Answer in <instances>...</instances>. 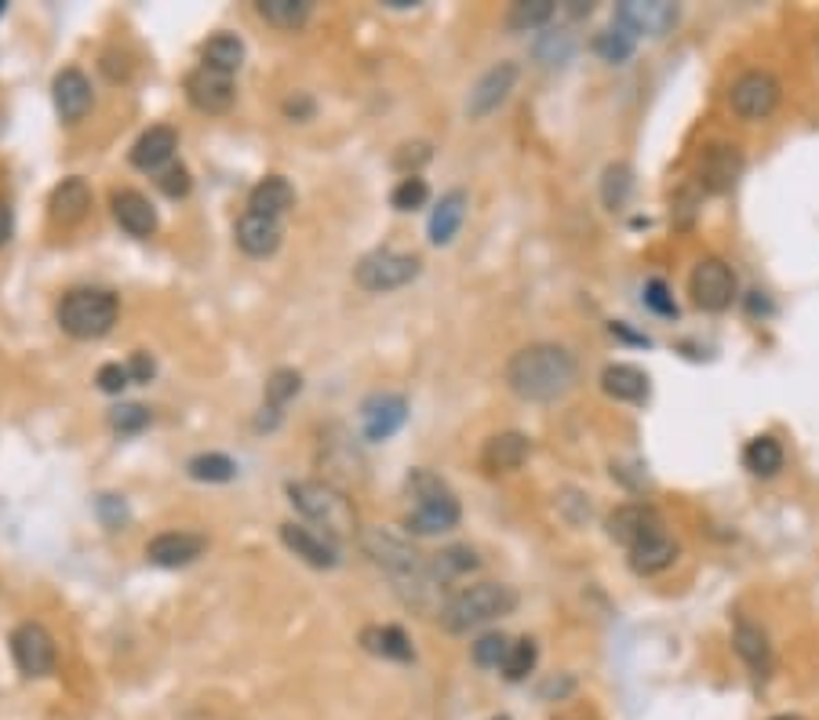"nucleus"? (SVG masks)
<instances>
[{"mask_svg": "<svg viewBox=\"0 0 819 720\" xmlns=\"http://www.w3.org/2000/svg\"><path fill=\"white\" fill-rule=\"evenodd\" d=\"M299 390H303V375L292 372V368H277L266 379V404L270 408H284Z\"/></svg>", "mask_w": 819, "mask_h": 720, "instance_id": "a19ab883", "label": "nucleus"}, {"mask_svg": "<svg viewBox=\"0 0 819 720\" xmlns=\"http://www.w3.org/2000/svg\"><path fill=\"white\" fill-rule=\"evenodd\" d=\"M579 379V364L565 346L554 342H536V346L517 350L507 364V386L521 400L532 404H550L561 400Z\"/></svg>", "mask_w": 819, "mask_h": 720, "instance_id": "f257e3e1", "label": "nucleus"}, {"mask_svg": "<svg viewBox=\"0 0 819 720\" xmlns=\"http://www.w3.org/2000/svg\"><path fill=\"white\" fill-rule=\"evenodd\" d=\"M310 11V0H259V15L277 30H299Z\"/></svg>", "mask_w": 819, "mask_h": 720, "instance_id": "72a5a7b5", "label": "nucleus"}, {"mask_svg": "<svg viewBox=\"0 0 819 720\" xmlns=\"http://www.w3.org/2000/svg\"><path fill=\"white\" fill-rule=\"evenodd\" d=\"M288 499L306 521L325 528V535H332V539H350L357 532L354 502L332 480H295V484H288Z\"/></svg>", "mask_w": 819, "mask_h": 720, "instance_id": "f03ea898", "label": "nucleus"}, {"mask_svg": "<svg viewBox=\"0 0 819 720\" xmlns=\"http://www.w3.org/2000/svg\"><path fill=\"white\" fill-rule=\"evenodd\" d=\"M663 532V521L652 506H641V502H630V506H619L608 513V539L634 550L637 542H645L648 535Z\"/></svg>", "mask_w": 819, "mask_h": 720, "instance_id": "dca6fc26", "label": "nucleus"}, {"mask_svg": "<svg viewBox=\"0 0 819 720\" xmlns=\"http://www.w3.org/2000/svg\"><path fill=\"white\" fill-rule=\"evenodd\" d=\"M153 422V415H150V408H143V404H117V408H110V426L117 430V433H143L146 426Z\"/></svg>", "mask_w": 819, "mask_h": 720, "instance_id": "37998d69", "label": "nucleus"}, {"mask_svg": "<svg viewBox=\"0 0 819 720\" xmlns=\"http://www.w3.org/2000/svg\"><path fill=\"white\" fill-rule=\"evenodd\" d=\"M426 201H430V186H426V179H419V175L401 179L390 193V204L397 212H416V208H423Z\"/></svg>", "mask_w": 819, "mask_h": 720, "instance_id": "79ce46f5", "label": "nucleus"}, {"mask_svg": "<svg viewBox=\"0 0 819 720\" xmlns=\"http://www.w3.org/2000/svg\"><path fill=\"white\" fill-rule=\"evenodd\" d=\"M234 95H237L234 77L212 70V66H197V70L186 77V99L193 102V110H201V113H226L234 106Z\"/></svg>", "mask_w": 819, "mask_h": 720, "instance_id": "f8f14e48", "label": "nucleus"}, {"mask_svg": "<svg viewBox=\"0 0 819 720\" xmlns=\"http://www.w3.org/2000/svg\"><path fill=\"white\" fill-rule=\"evenodd\" d=\"M550 19H554V0H521V4L510 8L507 26L517 33H528V30L546 26Z\"/></svg>", "mask_w": 819, "mask_h": 720, "instance_id": "f704fd0d", "label": "nucleus"}, {"mask_svg": "<svg viewBox=\"0 0 819 720\" xmlns=\"http://www.w3.org/2000/svg\"><path fill=\"white\" fill-rule=\"evenodd\" d=\"M492 720H510V717H492Z\"/></svg>", "mask_w": 819, "mask_h": 720, "instance_id": "bf43d9fd", "label": "nucleus"}, {"mask_svg": "<svg viewBox=\"0 0 819 720\" xmlns=\"http://www.w3.org/2000/svg\"><path fill=\"white\" fill-rule=\"evenodd\" d=\"M52 99H55V113H59L66 124L84 121L91 102H95V95H91V80L77 70V66H70V70H62L52 80Z\"/></svg>", "mask_w": 819, "mask_h": 720, "instance_id": "f3484780", "label": "nucleus"}, {"mask_svg": "<svg viewBox=\"0 0 819 720\" xmlns=\"http://www.w3.org/2000/svg\"><path fill=\"white\" fill-rule=\"evenodd\" d=\"M4 8H8V4H4V0H0V15H4Z\"/></svg>", "mask_w": 819, "mask_h": 720, "instance_id": "13d9d810", "label": "nucleus"}, {"mask_svg": "<svg viewBox=\"0 0 819 720\" xmlns=\"http://www.w3.org/2000/svg\"><path fill=\"white\" fill-rule=\"evenodd\" d=\"M772 720H798V717H772Z\"/></svg>", "mask_w": 819, "mask_h": 720, "instance_id": "4d7b16f0", "label": "nucleus"}, {"mask_svg": "<svg viewBox=\"0 0 819 720\" xmlns=\"http://www.w3.org/2000/svg\"><path fill=\"white\" fill-rule=\"evenodd\" d=\"M616 26L634 37H663L678 26V4L670 0H627L616 8Z\"/></svg>", "mask_w": 819, "mask_h": 720, "instance_id": "9d476101", "label": "nucleus"}, {"mask_svg": "<svg viewBox=\"0 0 819 720\" xmlns=\"http://www.w3.org/2000/svg\"><path fill=\"white\" fill-rule=\"evenodd\" d=\"M179 150V135L168 124H153L150 132H143L132 146V164L139 171H161L172 164V157Z\"/></svg>", "mask_w": 819, "mask_h": 720, "instance_id": "6ab92c4d", "label": "nucleus"}, {"mask_svg": "<svg viewBox=\"0 0 819 720\" xmlns=\"http://www.w3.org/2000/svg\"><path fill=\"white\" fill-rule=\"evenodd\" d=\"M743 466L754 477H776L783 470V448L776 437H769V433H761L743 448Z\"/></svg>", "mask_w": 819, "mask_h": 720, "instance_id": "2f4dec72", "label": "nucleus"}, {"mask_svg": "<svg viewBox=\"0 0 819 720\" xmlns=\"http://www.w3.org/2000/svg\"><path fill=\"white\" fill-rule=\"evenodd\" d=\"M11 240V204L0 197V248Z\"/></svg>", "mask_w": 819, "mask_h": 720, "instance_id": "5fc2aeb1", "label": "nucleus"}, {"mask_svg": "<svg viewBox=\"0 0 819 720\" xmlns=\"http://www.w3.org/2000/svg\"><path fill=\"white\" fill-rule=\"evenodd\" d=\"M281 542L288 546L295 557H303L310 568H335L339 564V546L332 535L306 528V524H281Z\"/></svg>", "mask_w": 819, "mask_h": 720, "instance_id": "2eb2a0df", "label": "nucleus"}, {"mask_svg": "<svg viewBox=\"0 0 819 720\" xmlns=\"http://www.w3.org/2000/svg\"><path fill=\"white\" fill-rule=\"evenodd\" d=\"M674 557H678L674 539H670L667 532H656L630 550V568L637 571V575H659V571H667L670 564H674Z\"/></svg>", "mask_w": 819, "mask_h": 720, "instance_id": "cd10ccee", "label": "nucleus"}, {"mask_svg": "<svg viewBox=\"0 0 819 720\" xmlns=\"http://www.w3.org/2000/svg\"><path fill=\"white\" fill-rule=\"evenodd\" d=\"M634 33H627L623 26H608L605 33H598V41H594V52L601 55L605 62H627L630 55H634Z\"/></svg>", "mask_w": 819, "mask_h": 720, "instance_id": "58836bf2", "label": "nucleus"}, {"mask_svg": "<svg viewBox=\"0 0 819 720\" xmlns=\"http://www.w3.org/2000/svg\"><path fill=\"white\" fill-rule=\"evenodd\" d=\"M11 655H15L22 677H52L55 662H59V648H55V637L41 622H22L11 633Z\"/></svg>", "mask_w": 819, "mask_h": 720, "instance_id": "0eeeda50", "label": "nucleus"}, {"mask_svg": "<svg viewBox=\"0 0 819 720\" xmlns=\"http://www.w3.org/2000/svg\"><path fill=\"white\" fill-rule=\"evenodd\" d=\"M314 110H317L314 99L303 95V91H295L292 99H284V117H292V121H310Z\"/></svg>", "mask_w": 819, "mask_h": 720, "instance_id": "603ef678", "label": "nucleus"}, {"mask_svg": "<svg viewBox=\"0 0 819 720\" xmlns=\"http://www.w3.org/2000/svg\"><path fill=\"white\" fill-rule=\"evenodd\" d=\"M514 80H517V66L514 62H496L492 70H485L481 80L474 84L470 99H466V113H470V121H481L488 113H496L499 106L507 102V95L514 91Z\"/></svg>", "mask_w": 819, "mask_h": 720, "instance_id": "ddd939ff", "label": "nucleus"}, {"mask_svg": "<svg viewBox=\"0 0 819 720\" xmlns=\"http://www.w3.org/2000/svg\"><path fill=\"white\" fill-rule=\"evenodd\" d=\"M430 157H434L430 153V142H405L401 150L394 153V168L405 171V179H412L416 168H423Z\"/></svg>", "mask_w": 819, "mask_h": 720, "instance_id": "a18cd8bd", "label": "nucleus"}, {"mask_svg": "<svg viewBox=\"0 0 819 720\" xmlns=\"http://www.w3.org/2000/svg\"><path fill=\"white\" fill-rule=\"evenodd\" d=\"M568 11H572V15H590V4H583V0H572V8H568Z\"/></svg>", "mask_w": 819, "mask_h": 720, "instance_id": "6e6d98bb", "label": "nucleus"}, {"mask_svg": "<svg viewBox=\"0 0 819 720\" xmlns=\"http://www.w3.org/2000/svg\"><path fill=\"white\" fill-rule=\"evenodd\" d=\"M689 295L699 310L721 313L736 299V273L728 270L721 259H699L689 277Z\"/></svg>", "mask_w": 819, "mask_h": 720, "instance_id": "6e6552de", "label": "nucleus"}, {"mask_svg": "<svg viewBox=\"0 0 819 720\" xmlns=\"http://www.w3.org/2000/svg\"><path fill=\"white\" fill-rule=\"evenodd\" d=\"M292 204H295V190L284 175H266L252 193H248V212L266 215V219H281Z\"/></svg>", "mask_w": 819, "mask_h": 720, "instance_id": "a878e982", "label": "nucleus"}, {"mask_svg": "<svg viewBox=\"0 0 819 720\" xmlns=\"http://www.w3.org/2000/svg\"><path fill=\"white\" fill-rule=\"evenodd\" d=\"M739 171H743V153H739V146H728V142L710 146L699 160V182H703V190H710V193L732 190Z\"/></svg>", "mask_w": 819, "mask_h": 720, "instance_id": "a211bd4d", "label": "nucleus"}, {"mask_svg": "<svg viewBox=\"0 0 819 720\" xmlns=\"http://www.w3.org/2000/svg\"><path fill=\"white\" fill-rule=\"evenodd\" d=\"M408 419V400L401 393H375L361 404V430L368 441H390Z\"/></svg>", "mask_w": 819, "mask_h": 720, "instance_id": "4468645a", "label": "nucleus"}, {"mask_svg": "<svg viewBox=\"0 0 819 720\" xmlns=\"http://www.w3.org/2000/svg\"><path fill=\"white\" fill-rule=\"evenodd\" d=\"M277 422H281V408L263 404V411H259V419H255V430H273Z\"/></svg>", "mask_w": 819, "mask_h": 720, "instance_id": "864d4df0", "label": "nucleus"}, {"mask_svg": "<svg viewBox=\"0 0 819 720\" xmlns=\"http://www.w3.org/2000/svg\"><path fill=\"white\" fill-rule=\"evenodd\" d=\"M157 186H161L164 197L179 201V197H186L193 182H190V171L182 168V164H168V168L161 171V179H157Z\"/></svg>", "mask_w": 819, "mask_h": 720, "instance_id": "de8ad7c7", "label": "nucleus"}, {"mask_svg": "<svg viewBox=\"0 0 819 720\" xmlns=\"http://www.w3.org/2000/svg\"><path fill=\"white\" fill-rule=\"evenodd\" d=\"M536 659H539L536 640H528V637L514 640L510 651H507V662H503V677L507 681H525L528 673L536 670Z\"/></svg>", "mask_w": 819, "mask_h": 720, "instance_id": "4c0bfd02", "label": "nucleus"}, {"mask_svg": "<svg viewBox=\"0 0 819 720\" xmlns=\"http://www.w3.org/2000/svg\"><path fill=\"white\" fill-rule=\"evenodd\" d=\"M601 390L612 400H627V404H641L648 397V375L634 364H608L601 372Z\"/></svg>", "mask_w": 819, "mask_h": 720, "instance_id": "bb28decb", "label": "nucleus"}, {"mask_svg": "<svg viewBox=\"0 0 819 720\" xmlns=\"http://www.w3.org/2000/svg\"><path fill=\"white\" fill-rule=\"evenodd\" d=\"M128 375H132V382H150L153 375H157V361L150 357L146 350H139V353H132V361H128Z\"/></svg>", "mask_w": 819, "mask_h": 720, "instance_id": "3c124183", "label": "nucleus"}, {"mask_svg": "<svg viewBox=\"0 0 819 720\" xmlns=\"http://www.w3.org/2000/svg\"><path fill=\"white\" fill-rule=\"evenodd\" d=\"M572 48H576V44H572V37H568V33H561V30H557V33H546V37L539 41L536 55H539V59H543L546 66H561V62H568V59H572Z\"/></svg>", "mask_w": 819, "mask_h": 720, "instance_id": "c03bdc74", "label": "nucleus"}, {"mask_svg": "<svg viewBox=\"0 0 819 720\" xmlns=\"http://www.w3.org/2000/svg\"><path fill=\"white\" fill-rule=\"evenodd\" d=\"M532 452V444L525 433H496V437H488L485 452H481V466L488 473H510V470H521Z\"/></svg>", "mask_w": 819, "mask_h": 720, "instance_id": "4be33fe9", "label": "nucleus"}, {"mask_svg": "<svg viewBox=\"0 0 819 720\" xmlns=\"http://www.w3.org/2000/svg\"><path fill=\"white\" fill-rule=\"evenodd\" d=\"M634 190V171L627 164H608L605 168V179H601V201H605V208H623Z\"/></svg>", "mask_w": 819, "mask_h": 720, "instance_id": "c9c22d12", "label": "nucleus"}, {"mask_svg": "<svg viewBox=\"0 0 819 720\" xmlns=\"http://www.w3.org/2000/svg\"><path fill=\"white\" fill-rule=\"evenodd\" d=\"M481 560H477V553L470 550V546H448V550H441L437 560L430 564V571H434V579H452V575H466V571H474Z\"/></svg>", "mask_w": 819, "mask_h": 720, "instance_id": "e433bc0d", "label": "nucleus"}, {"mask_svg": "<svg viewBox=\"0 0 819 720\" xmlns=\"http://www.w3.org/2000/svg\"><path fill=\"white\" fill-rule=\"evenodd\" d=\"M237 248L255 259L273 255L281 248V219H266V215L255 212L241 215V222H237Z\"/></svg>", "mask_w": 819, "mask_h": 720, "instance_id": "5701e85b", "label": "nucleus"}, {"mask_svg": "<svg viewBox=\"0 0 819 720\" xmlns=\"http://www.w3.org/2000/svg\"><path fill=\"white\" fill-rule=\"evenodd\" d=\"M204 546H208V542H204L201 535L164 532V535H157L150 546H146V557H150V564H157V568H186L204 553Z\"/></svg>", "mask_w": 819, "mask_h": 720, "instance_id": "aec40b11", "label": "nucleus"}, {"mask_svg": "<svg viewBox=\"0 0 819 720\" xmlns=\"http://www.w3.org/2000/svg\"><path fill=\"white\" fill-rule=\"evenodd\" d=\"M121 302L106 288H73L59 302V328L73 339H102L117 324Z\"/></svg>", "mask_w": 819, "mask_h": 720, "instance_id": "39448f33", "label": "nucleus"}, {"mask_svg": "<svg viewBox=\"0 0 819 720\" xmlns=\"http://www.w3.org/2000/svg\"><path fill=\"white\" fill-rule=\"evenodd\" d=\"M99 517H102L106 528L117 532V528L128 524V506H124L121 495H99Z\"/></svg>", "mask_w": 819, "mask_h": 720, "instance_id": "8fccbe9b", "label": "nucleus"}, {"mask_svg": "<svg viewBox=\"0 0 819 720\" xmlns=\"http://www.w3.org/2000/svg\"><path fill=\"white\" fill-rule=\"evenodd\" d=\"M510 644H514V640H507L503 633H485L481 640H474V648H470L474 651V662L481 670H503Z\"/></svg>", "mask_w": 819, "mask_h": 720, "instance_id": "ea45409f", "label": "nucleus"}, {"mask_svg": "<svg viewBox=\"0 0 819 720\" xmlns=\"http://www.w3.org/2000/svg\"><path fill=\"white\" fill-rule=\"evenodd\" d=\"M645 306L659 317H678V302L663 281H648L645 284Z\"/></svg>", "mask_w": 819, "mask_h": 720, "instance_id": "49530a36", "label": "nucleus"}, {"mask_svg": "<svg viewBox=\"0 0 819 720\" xmlns=\"http://www.w3.org/2000/svg\"><path fill=\"white\" fill-rule=\"evenodd\" d=\"M364 550H368L375 564L394 571L397 579H412V575H419V571H426L423 557H419L412 546H408L405 539H397V535H390V532H383V528L364 532Z\"/></svg>", "mask_w": 819, "mask_h": 720, "instance_id": "9b49d317", "label": "nucleus"}, {"mask_svg": "<svg viewBox=\"0 0 819 720\" xmlns=\"http://www.w3.org/2000/svg\"><path fill=\"white\" fill-rule=\"evenodd\" d=\"M110 204H113V219L121 222V230H128L132 237L157 233V212L139 190H117L110 197Z\"/></svg>", "mask_w": 819, "mask_h": 720, "instance_id": "412c9836", "label": "nucleus"}, {"mask_svg": "<svg viewBox=\"0 0 819 720\" xmlns=\"http://www.w3.org/2000/svg\"><path fill=\"white\" fill-rule=\"evenodd\" d=\"M361 644L364 651H372V655H379V659H390V662L416 659L412 640H408L401 626H368V630H361Z\"/></svg>", "mask_w": 819, "mask_h": 720, "instance_id": "c85d7f7f", "label": "nucleus"}, {"mask_svg": "<svg viewBox=\"0 0 819 720\" xmlns=\"http://www.w3.org/2000/svg\"><path fill=\"white\" fill-rule=\"evenodd\" d=\"M405 491L416 499V510L405 517V528L416 532V535H437V532H448L459 524L463 510H459V499H455V491L441 480L437 473L430 470H412L405 477Z\"/></svg>", "mask_w": 819, "mask_h": 720, "instance_id": "7ed1b4c3", "label": "nucleus"}, {"mask_svg": "<svg viewBox=\"0 0 819 720\" xmlns=\"http://www.w3.org/2000/svg\"><path fill=\"white\" fill-rule=\"evenodd\" d=\"M186 473L193 480H201V484H226V480L237 477V462L230 455H219V452H204V455H193L186 462Z\"/></svg>", "mask_w": 819, "mask_h": 720, "instance_id": "473e14b6", "label": "nucleus"}, {"mask_svg": "<svg viewBox=\"0 0 819 720\" xmlns=\"http://www.w3.org/2000/svg\"><path fill=\"white\" fill-rule=\"evenodd\" d=\"M517 608V593L503 586V582H477V586L455 593V597L441 608V622H445L448 633H466L474 626H485L499 619V615H510Z\"/></svg>", "mask_w": 819, "mask_h": 720, "instance_id": "20e7f679", "label": "nucleus"}, {"mask_svg": "<svg viewBox=\"0 0 819 720\" xmlns=\"http://www.w3.org/2000/svg\"><path fill=\"white\" fill-rule=\"evenodd\" d=\"M88 208H91V190H88V182L77 179V175L62 179L59 186L52 190V197H48L52 219L62 222V226H77L88 215Z\"/></svg>", "mask_w": 819, "mask_h": 720, "instance_id": "b1692460", "label": "nucleus"}, {"mask_svg": "<svg viewBox=\"0 0 819 720\" xmlns=\"http://www.w3.org/2000/svg\"><path fill=\"white\" fill-rule=\"evenodd\" d=\"M201 55H204V66L234 77L244 62V41L234 37V33H215V37L201 48Z\"/></svg>", "mask_w": 819, "mask_h": 720, "instance_id": "7c9ffc66", "label": "nucleus"}, {"mask_svg": "<svg viewBox=\"0 0 819 720\" xmlns=\"http://www.w3.org/2000/svg\"><path fill=\"white\" fill-rule=\"evenodd\" d=\"M732 644L739 651V659H743L747 666L754 670V677H769V670H772V648H769V637L761 633L758 626L739 622Z\"/></svg>", "mask_w": 819, "mask_h": 720, "instance_id": "c756f323", "label": "nucleus"}, {"mask_svg": "<svg viewBox=\"0 0 819 720\" xmlns=\"http://www.w3.org/2000/svg\"><path fill=\"white\" fill-rule=\"evenodd\" d=\"M419 270H423L419 255H408V251L397 248H375L357 262L354 277L364 292H397L405 284H412Z\"/></svg>", "mask_w": 819, "mask_h": 720, "instance_id": "423d86ee", "label": "nucleus"}, {"mask_svg": "<svg viewBox=\"0 0 819 720\" xmlns=\"http://www.w3.org/2000/svg\"><path fill=\"white\" fill-rule=\"evenodd\" d=\"M466 204H470L466 201V190H448L445 197H441L434 215H430V244H437V248L452 244L466 219Z\"/></svg>", "mask_w": 819, "mask_h": 720, "instance_id": "393cba45", "label": "nucleus"}, {"mask_svg": "<svg viewBox=\"0 0 819 720\" xmlns=\"http://www.w3.org/2000/svg\"><path fill=\"white\" fill-rule=\"evenodd\" d=\"M728 99H732V110L743 121H765L780 106V80L765 70H750L736 80Z\"/></svg>", "mask_w": 819, "mask_h": 720, "instance_id": "1a4fd4ad", "label": "nucleus"}, {"mask_svg": "<svg viewBox=\"0 0 819 720\" xmlns=\"http://www.w3.org/2000/svg\"><path fill=\"white\" fill-rule=\"evenodd\" d=\"M95 382H99V390H102V393H124V386H132L128 364H117V361L102 364L99 375H95Z\"/></svg>", "mask_w": 819, "mask_h": 720, "instance_id": "09e8293b", "label": "nucleus"}]
</instances>
